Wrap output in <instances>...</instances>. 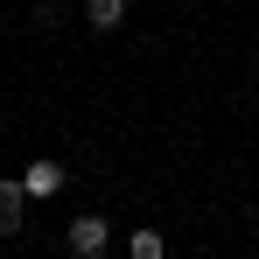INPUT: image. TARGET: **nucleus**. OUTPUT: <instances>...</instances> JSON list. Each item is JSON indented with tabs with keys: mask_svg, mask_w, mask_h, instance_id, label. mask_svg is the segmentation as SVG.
I'll list each match as a JSON object with an SVG mask.
<instances>
[{
	"mask_svg": "<svg viewBox=\"0 0 259 259\" xmlns=\"http://www.w3.org/2000/svg\"><path fill=\"white\" fill-rule=\"evenodd\" d=\"M63 245H70V259H105L112 252V217H77L63 231Z\"/></svg>",
	"mask_w": 259,
	"mask_h": 259,
	"instance_id": "obj_1",
	"label": "nucleus"
},
{
	"mask_svg": "<svg viewBox=\"0 0 259 259\" xmlns=\"http://www.w3.org/2000/svg\"><path fill=\"white\" fill-rule=\"evenodd\" d=\"M28 203H35V196H28L14 175H0V238H14V231L28 224Z\"/></svg>",
	"mask_w": 259,
	"mask_h": 259,
	"instance_id": "obj_2",
	"label": "nucleus"
},
{
	"mask_svg": "<svg viewBox=\"0 0 259 259\" xmlns=\"http://www.w3.org/2000/svg\"><path fill=\"white\" fill-rule=\"evenodd\" d=\"M21 189H28L35 203L56 196V189H63V161H28V168H21Z\"/></svg>",
	"mask_w": 259,
	"mask_h": 259,
	"instance_id": "obj_3",
	"label": "nucleus"
},
{
	"mask_svg": "<svg viewBox=\"0 0 259 259\" xmlns=\"http://www.w3.org/2000/svg\"><path fill=\"white\" fill-rule=\"evenodd\" d=\"M84 21L98 28V35H112V28L126 21V0H84Z\"/></svg>",
	"mask_w": 259,
	"mask_h": 259,
	"instance_id": "obj_4",
	"label": "nucleus"
},
{
	"mask_svg": "<svg viewBox=\"0 0 259 259\" xmlns=\"http://www.w3.org/2000/svg\"><path fill=\"white\" fill-rule=\"evenodd\" d=\"M126 252L133 259H168V238L154 231V224H133V238H126Z\"/></svg>",
	"mask_w": 259,
	"mask_h": 259,
	"instance_id": "obj_5",
	"label": "nucleus"
}]
</instances>
